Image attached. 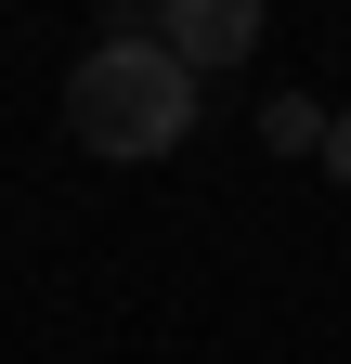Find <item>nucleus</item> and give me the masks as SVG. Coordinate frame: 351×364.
<instances>
[{"mask_svg": "<svg viewBox=\"0 0 351 364\" xmlns=\"http://www.w3.org/2000/svg\"><path fill=\"white\" fill-rule=\"evenodd\" d=\"M65 130L92 156H169L195 130V78L169 65V39H92L65 65Z\"/></svg>", "mask_w": 351, "mask_h": 364, "instance_id": "nucleus-1", "label": "nucleus"}, {"mask_svg": "<svg viewBox=\"0 0 351 364\" xmlns=\"http://www.w3.org/2000/svg\"><path fill=\"white\" fill-rule=\"evenodd\" d=\"M169 65L183 78H208V65H234V53H260V0H169Z\"/></svg>", "mask_w": 351, "mask_h": 364, "instance_id": "nucleus-2", "label": "nucleus"}, {"mask_svg": "<svg viewBox=\"0 0 351 364\" xmlns=\"http://www.w3.org/2000/svg\"><path fill=\"white\" fill-rule=\"evenodd\" d=\"M260 130H274L286 156H325V130H338V117H325V105H274V117H260Z\"/></svg>", "mask_w": 351, "mask_h": 364, "instance_id": "nucleus-3", "label": "nucleus"}, {"mask_svg": "<svg viewBox=\"0 0 351 364\" xmlns=\"http://www.w3.org/2000/svg\"><path fill=\"white\" fill-rule=\"evenodd\" d=\"M325 169H338V182H351V105H338V130H325Z\"/></svg>", "mask_w": 351, "mask_h": 364, "instance_id": "nucleus-4", "label": "nucleus"}]
</instances>
